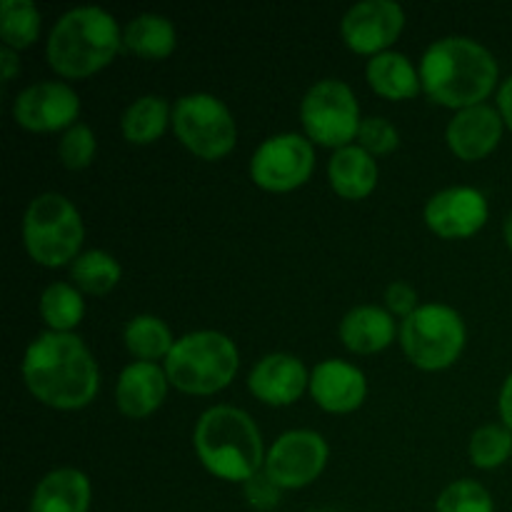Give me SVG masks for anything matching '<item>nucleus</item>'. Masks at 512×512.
I'll return each mask as SVG.
<instances>
[{
  "mask_svg": "<svg viewBox=\"0 0 512 512\" xmlns=\"http://www.w3.org/2000/svg\"><path fill=\"white\" fill-rule=\"evenodd\" d=\"M123 45L143 60H165L178 45V33L165 15L140 13L123 28Z\"/></svg>",
  "mask_w": 512,
  "mask_h": 512,
  "instance_id": "5701e85b",
  "label": "nucleus"
},
{
  "mask_svg": "<svg viewBox=\"0 0 512 512\" xmlns=\"http://www.w3.org/2000/svg\"><path fill=\"white\" fill-rule=\"evenodd\" d=\"M240 368V353L228 335L218 330H195L175 340L165 360L173 388L188 395H213L228 388Z\"/></svg>",
  "mask_w": 512,
  "mask_h": 512,
  "instance_id": "39448f33",
  "label": "nucleus"
},
{
  "mask_svg": "<svg viewBox=\"0 0 512 512\" xmlns=\"http://www.w3.org/2000/svg\"><path fill=\"white\" fill-rule=\"evenodd\" d=\"M318 512H333V510H318Z\"/></svg>",
  "mask_w": 512,
  "mask_h": 512,
  "instance_id": "58836bf2",
  "label": "nucleus"
},
{
  "mask_svg": "<svg viewBox=\"0 0 512 512\" xmlns=\"http://www.w3.org/2000/svg\"><path fill=\"white\" fill-rule=\"evenodd\" d=\"M385 305H388L390 315H398L403 320L410 318L420 308L418 293L405 280H395V283L388 285V290H385Z\"/></svg>",
  "mask_w": 512,
  "mask_h": 512,
  "instance_id": "72a5a7b5",
  "label": "nucleus"
},
{
  "mask_svg": "<svg viewBox=\"0 0 512 512\" xmlns=\"http://www.w3.org/2000/svg\"><path fill=\"white\" fill-rule=\"evenodd\" d=\"M300 123L305 138L323 148L340 150L350 140H358L363 118L353 88L335 78L315 83L300 103Z\"/></svg>",
  "mask_w": 512,
  "mask_h": 512,
  "instance_id": "6e6552de",
  "label": "nucleus"
},
{
  "mask_svg": "<svg viewBox=\"0 0 512 512\" xmlns=\"http://www.w3.org/2000/svg\"><path fill=\"white\" fill-rule=\"evenodd\" d=\"M83 240V218L65 195L43 193L30 200L23 218V243L33 263L43 268L73 265Z\"/></svg>",
  "mask_w": 512,
  "mask_h": 512,
  "instance_id": "423d86ee",
  "label": "nucleus"
},
{
  "mask_svg": "<svg viewBox=\"0 0 512 512\" xmlns=\"http://www.w3.org/2000/svg\"><path fill=\"white\" fill-rule=\"evenodd\" d=\"M40 10L33 0H3L0 3V38L5 48L23 50L38 40Z\"/></svg>",
  "mask_w": 512,
  "mask_h": 512,
  "instance_id": "cd10ccee",
  "label": "nucleus"
},
{
  "mask_svg": "<svg viewBox=\"0 0 512 512\" xmlns=\"http://www.w3.org/2000/svg\"><path fill=\"white\" fill-rule=\"evenodd\" d=\"M465 323L460 313L443 303H425L400 325V345L420 370H445L465 348Z\"/></svg>",
  "mask_w": 512,
  "mask_h": 512,
  "instance_id": "0eeeda50",
  "label": "nucleus"
},
{
  "mask_svg": "<svg viewBox=\"0 0 512 512\" xmlns=\"http://www.w3.org/2000/svg\"><path fill=\"white\" fill-rule=\"evenodd\" d=\"M395 318L380 305H358L340 320V340L355 355H373L395 340Z\"/></svg>",
  "mask_w": 512,
  "mask_h": 512,
  "instance_id": "6ab92c4d",
  "label": "nucleus"
},
{
  "mask_svg": "<svg viewBox=\"0 0 512 512\" xmlns=\"http://www.w3.org/2000/svg\"><path fill=\"white\" fill-rule=\"evenodd\" d=\"M358 145L365 153L373 155V158L375 155H388L400 145V133L388 118L370 115V118H363V123H360Z\"/></svg>",
  "mask_w": 512,
  "mask_h": 512,
  "instance_id": "2f4dec72",
  "label": "nucleus"
},
{
  "mask_svg": "<svg viewBox=\"0 0 512 512\" xmlns=\"http://www.w3.org/2000/svg\"><path fill=\"white\" fill-rule=\"evenodd\" d=\"M123 33L118 20L103 8H73L53 25L48 38L50 68L70 80L98 73L118 55Z\"/></svg>",
  "mask_w": 512,
  "mask_h": 512,
  "instance_id": "20e7f679",
  "label": "nucleus"
},
{
  "mask_svg": "<svg viewBox=\"0 0 512 512\" xmlns=\"http://www.w3.org/2000/svg\"><path fill=\"white\" fill-rule=\"evenodd\" d=\"M243 488H245V500H248V505L258 512H270L273 508H278L280 498H283V488L275 485L273 478H270L265 470H260L258 475H253L248 483H243Z\"/></svg>",
  "mask_w": 512,
  "mask_h": 512,
  "instance_id": "473e14b6",
  "label": "nucleus"
},
{
  "mask_svg": "<svg viewBox=\"0 0 512 512\" xmlns=\"http://www.w3.org/2000/svg\"><path fill=\"white\" fill-rule=\"evenodd\" d=\"M498 73L495 55L463 35L435 40L420 60V85L428 98L453 110L483 105L498 85Z\"/></svg>",
  "mask_w": 512,
  "mask_h": 512,
  "instance_id": "f03ea898",
  "label": "nucleus"
},
{
  "mask_svg": "<svg viewBox=\"0 0 512 512\" xmlns=\"http://www.w3.org/2000/svg\"><path fill=\"white\" fill-rule=\"evenodd\" d=\"M120 263L105 250H88L75 258L70 265V278L80 293L88 295H105L120 283Z\"/></svg>",
  "mask_w": 512,
  "mask_h": 512,
  "instance_id": "bb28decb",
  "label": "nucleus"
},
{
  "mask_svg": "<svg viewBox=\"0 0 512 512\" xmlns=\"http://www.w3.org/2000/svg\"><path fill=\"white\" fill-rule=\"evenodd\" d=\"M248 388L260 403L285 408L300 400V395L310 388V375L303 360L295 355L270 353L250 370Z\"/></svg>",
  "mask_w": 512,
  "mask_h": 512,
  "instance_id": "2eb2a0df",
  "label": "nucleus"
},
{
  "mask_svg": "<svg viewBox=\"0 0 512 512\" xmlns=\"http://www.w3.org/2000/svg\"><path fill=\"white\" fill-rule=\"evenodd\" d=\"M193 448L200 465L225 483H248L268 458L255 420L233 405H215L200 415Z\"/></svg>",
  "mask_w": 512,
  "mask_h": 512,
  "instance_id": "7ed1b4c3",
  "label": "nucleus"
},
{
  "mask_svg": "<svg viewBox=\"0 0 512 512\" xmlns=\"http://www.w3.org/2000/svg\"><path fill=\"white\" fill-rule=\"evenodd\" d=\"M310 395L325 413H353L365 403L368 380L365 373L345 360L330 358L315 365L310 373Z\"/></svg>",
  "mask_w": 512,
  "mask_h": 512,
  "instance_id": "dca6fc26",
  "label": "nucleus"
},
{
  "mask_svg": "<svg viewBox=\"0 0 512 512\" xmlns=\"http://www.w3.org/2000/svg\"><path fill=\"white\" fill-rule=\"evenodd\" d=\"M173 125V108L160 95H140L128 105L120 120L125 140L133 145H150Z\"/></svg>",
  "mask_w": 512,
  "mask_h": 512,
  "instance_id": "b1692460",
  "label": "nucleus"
},
{
  "mask_svg": "<svg viewBox=\"0 0 512 512\" xmlns=\"http://www.w3.org/2000/svg\"><path fill=\"white\" fill-rule=\"evenodd\" d=\"M168 373L158 363H135L125 365L115 385V403L118 410L130 420H143L153 415L163 405L168 395Z\"/></svg>",
  "mask_w": 512,
  "mask_h": 512,
  "instance_id": "a211bd4d",
  "label": "nucleus"
},
{
  "mask_svg": "<svg viewBox=\"0 0 512 512\" xmlns=\"http://www.w3.org/2000/svg\"><path fill=\"white\" fill-rule=\"evenodd\" d=\"M125 348L130 355L143 363H155V360H168L170 350L175 348V338L165 320L155 318V315H135L128 325H125Z\"/></svg>",
  "mask_w": 512,
  "mask_h": 512,
  "instance_id": "393cba45",
  "label": "nucleus"
},
{
  "mask_svg": "<svg viewBox=\"0 0 512 512\" xmlns=\"http://www.w3.org/2000/svg\"><path fill=\"white\" fill-rule=\"evenodd\" d=\"M95 133L85 123H75L63 133L58 143V158L68 170H85L95 158Z\"/></svg>",
  "mask_w": 512,
  "mask_h": 512,
  "instance_id": "7c9ffc66",
  "label": "nucleus"
},
{
  "mask_svg": "<svg viewBox=\"0 0 512 512\" xmlns=\"http://www.w3.org/2000/svg\"><path fill=\"white\" fill-rule=\"evenodd\" d=\"M23 380L38 403L55 410H80L98 395L100 370L78 335L48 330L25 350Z\"/></svg>",
  "mask_w": 512,
  "mask_h": 512,
  "instance_id": "f257e3e1",
  "label": "nucleus"
},
{
  "mask_svg": "<svg viewBox=\"0 0 512 512\" xmlns=\"http://www.w3.org/2000/svg\"><path fill=\"white\" fill-rule=\"evenodd\" d=\"M405 28V10L393 0H363L340 20L345 45L358 55H380L400 38Z\"/></svg>",
  "mask_w": 512,
  "mask_h": 512,
  "instance_id": "ddd939ff",
  "label": "nucleus"
},
{
  "mask_svg": "<svg viewBox=\"0 0 512 512\" xmlns=\"http://www.w3.org/2000/svg\"><path fill=\"white\" fill-rule=\"evenodd\" d=\"M93 488L88 475L75 468H58L33 490L30 512H88Z\"/></svg>",
  "mask_w": 512,
  "mask_h": 512,
  "instance_id": "aec40b11",
  "label": "nucleus"
},
{
  "mask_svg": "<svg viewBox=\"0 0 512 512\" xmlns=\"http://www.w3.org/2000/svg\"><path fill=\"white\" fill-rule=\"evenodd\" d=\"M328 178L340 198L363 200L378 185V163L360 145H345L330 158Z\"/></svg>",
  "mask_w": 512,
  "mask_h": 512,
  "instance_id": "412c9836",
  "label": "nucleus"
},
{
  "mask_svg": "<svg viewBox=\"0 0 512 512\" xmlns=\"http://www.w3.org/2000/svg\"><path fill=\"white\" fill-rule=\"evenodd\" d=\"M315 150L305 135L280 133L263 140L250 158V178L268 193H290L310 180Z\"/></svg>",
  "mask_w": 512,
  "mask_h": 512,
  "instance_id": "9d476101",
  "label": "nucleus"
},
{
  "mask_svg": "<svg viewBox=\"0 0 512 512\" xmlns=\"http://www.w3.org/2000/svg\"><path fill=\"white\" fill-rule=\"evenodd\" d=\"M505 120L500 110L490 105H473L458 110L448 123V145L460 160H483L493 153L503 140Z\"/></svg>",
  "mask_w": 512,
  "mask_h": 512,
  "instance_id": "f3484780",
  "label": "nucleus"
},
{
  "mask_svg": "<svg viewBox=\"0 0 512 512\" xmlns=\"http://www.w3.org/2000/svg\"><path fill=\"white\" fill-rule=\"evenodd\" d=\"M368 83L380 98L388 100H410L420 93V70L410 63L408 55L385 50L368 60Z\"/></svg>",
  "mask_w": 512,
  "mask_h": 512,
  "instance_id": "4be33fe9",
  "label": "nucleus"
},
{
  "mask_svg": "<svg viewBox=\"0 0 512 512\" xmlns=\"http://www.w3.org/2000/svg\"><path fill=\"white\" fill-rule=\"evenodd\" d=\"M470 460L480 470H495L512 455V430L505 425H483L470 435Z\"/></svg>",
  "mask_w": 512,
  "mask_h": 512,
  "instance_id": "c85d7f7f",
  "label": "nucleus"
},
{
  "mask_svg": "<svg viewBox=\"0 0 512 512\" xmlns=\"http://www.w3.org/2000/svg\"><path fill=\"white\" fill-rule=\"evenodd\" d=\"M498 408H500V418H503V425L508 430H512V373L503 383V390H500Z\"/></svg>",
  "mask_w": 512,
  "mask_h": 512,
  "instance_id": "f704fd0d",
  "label": "nucleus"
},
{
  "mask_svg": "<svg viewBox=\"0 0 512 512\" xmlns=\"http://www.w3.org/2000/svg\"><path fill=\"white\" fill-rule=\"evenodd\" d=\"M0 65H3V78H5V83H10V80H13L15 75H18V70H20L18 50L5 48V45H3V50H0Z\"/></svg>",
  "mask_w": 512,
  "mask_h": 512,
  "instance_id": "e433bc0d",
  "label": "nucleus"
},
{
  "mask_svg": "<svg viewBox=\"0 0 512 512\" xmlns=\"http://www.w3.org/2000/svg\"><path fill=\"white\" fill-rule=\"evenodd\" d=\"M435 512H495L488 490L475 480H455L440 493Z\"/></svg>",
  "mask_w": 512,
  "mask_h": 512,
  "instance_id": "c756f323",
  "label": "nucleus"
},
{
  "mask_svg": "<svg viewBox=\"0 0 512 512\" xmlns=\"http://www.w3.org/2000/svg\"><path fill=\"white\" fill-rule=\"evenodd\" d=\"M503 233H505V243H508V248L512 250V213L508 215V218H505Z\"/></svg>",
  "mask_w": 512,
  "mask_h": 512,
  "instance_id": "4c0bfd02",
  "label": "nucleus"
},
{
  "mask_svg": "<svg viewBox=\"0 0 512 512\" xmlns=\"http://www.w3.org/2000/svg\"><path fill=\"white\" fill-rule=\"evenodd\" d=\"M425 223L445 240H463L480 233L488 223V198L478 188L455 185L435 193L425 203Z\"/></svg>",
  "mask_w": 512,
  "mask_h": 512,
  "instance_id": "4468645a",
  "label": "nucleus"
},
{
  "mask_svg": "<svg viewBox=\"0 0 512 512\" xmlns=\"http://www.w3.org/2000/svg\"><path fill=\"white\" fill-rule=\"evenodd\" d=\"M328 455L330 448L320 433L290 430L270 445L263 470L283 490H300L323 475Z\"/></svg>",
  "mask_w": 512,
  "mask_h": 512,
  "instance_id": "9b49d317",
  "label": "nucleus"
},
{
  "mask_svg": "<svg viewBox=\"0 0 512 512\" xmlns=\"http://www.w3.org/2000/svg\"><path fill=\"white\" fill-rule=\"evenodd\" d=\"M498 110L500 115H503L505 125L512 130V75L508 80H505L503 85H500L498 90Z\"/></svg>",
  "mask_w": 512,
  "mask_h": 512,
  "instance_id": "c9c22d12",
  "label": "nucleus"
},
{
  "mask_svg": "<svg viewBox=\"0 0 512 512\" xmlns=\"http://www.w3.org/2000/svg\"><path fill=\"white\" fill-rule=\"evenodd\" d=\"M38 310L53 333H73L85 315L83 293L70 283H50L40 295Z\"/></svg>",
  "mask_w": 512,
  "mask_h": 512,
  "instance_id": "a878e982",
  "label": "nucleus"
},
{
  "mask_svg": "<svg viewBox=\"0 0 512 512\" xmlns=\"http://www.w3.org/2000/svg\"><path fill=\"white\" fill-rule=\"evenodd\" d=\"M173 130L180 143L203 160L225 158L238 140L233 113L210 93H190L175 100Z\"/></svg>",
  "mask_w": 512,
  "mask_h": 512,
  "instance_id": "1a4fd4ad",
  "label": "nucleus"
},
{
  "mask_svg": "<svg viewBox=\"0 0 512 512\" xmlns=\"http://www.w3.org/2000/svg\"><path fill=\"white\" fill-rule=\"evenodd\" d=\"M80 98L68 83L43 80L20 90L13 103V118L30 133H55L78 123Z\"/></svg>",
  "mask_w": 512,
  "mask_h": 512,
  "instance_id": "f8f14e48",
  "label": "nucleus"
}]
</instances>
